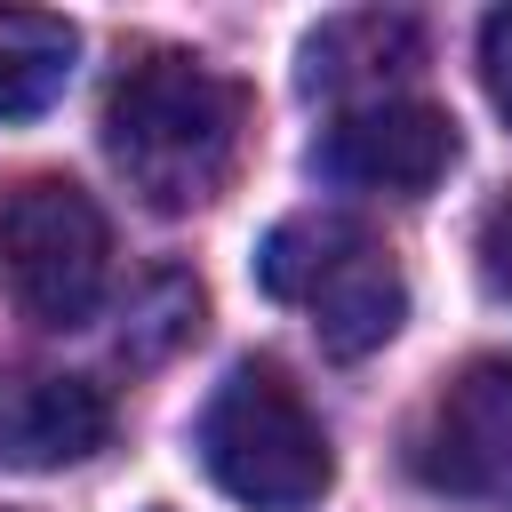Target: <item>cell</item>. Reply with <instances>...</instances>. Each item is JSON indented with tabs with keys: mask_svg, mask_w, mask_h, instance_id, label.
Instances as JSON below:
<instances>
[{
	"mask_svg": "<svg viewBox=\"0 0 512 512\" xmlns=\"http://www.w3.org/2000/svg\"><path fill=\"white\" fill-rule=\"evenodd\" d=\"M248 144V88L200 56H136L104 96V152L128 192L160 216L208 208Z\"/></svg>",
	"mask_w": 512,
	"mask_h": 512,
	"instance_id": "1",
	"label": "cell"
},
{
	"mask_svg": "<svg viewBox=\"0 0 512 512\" xmlns=\"http://www.w3.org/2000/svg\"><path fill=\"white\" fill-rule=\"evenodd\" d=\"M192 448H200L208 480L232 504H248V512H312L328 496V480H336V456H328L320 416L264 360H240L208 392Z\"/></svg>",
	"mask_w": 512,
	"mask_h": 512,
	"instance_id": "2",
	"label": "cell"
},
{
	"mask_svg": "<svg viewBox=\"0 0 512 512\" xmlns=\"http://www.w3.org/2000/svg\"><path fill=\"white\" fill-rule=\"evenodd\" d=\"M256 288L272 304L312 312V328L336 360H360V352L392 344V328L408 312V288H400L392 256L336 208H304V216L272 224L264 248H256Z\"/></svg>",
	"mask_w": 512,
	"mask_h": 512,
	"instance_id": "3",
	"label": "cell"
},
{
	"mask_svg": "<svg viewBox=\"0 0 512 512\" xmlns=\"http://www.w3.org/2000/svg\"><path fill=\"white\" fill-rule=\"evenodd\" d=\"M104 208L72 176H24L0 192V280L32 328H80L104 296Z\"/></svg>",
	"mask_w": 512,
	"mask_h": 512,
	"instance_id": "4",
	"label": "cell"
},
{
	"mask_svg": "<svg viewBox=\"0 0 512 512\" xmlns=\"http://www.w3.org/2000/svg\"><path fill=\"white\" fill-rule=\"evenodd\" d=\"M408 464L440 496H512V352H480L432 392Z\"/></svg>",
	"mask_w": 512,
	"mask_h": 512,
	"instance_id": "5",
	"label": "cell"
},
{
	"mask_svg": "<svg viewBox=\"0 0 512 512\" xmlns=\"http://www.w3.org/2000/svg\"><path fill=\"white\" fill-rule=\"evenodd\" d=\"M456 160V120L424 96H360L328 120V136L312 144V168L328 184H352V192H432Z\"/></svg>",
	"mask_w": 512,
	"mask_h": 512,
	"instance_id": "6",
	"label": "cell"
},
{
	"mask_svg": "<svg viewBox=\"0 0 512 512\" xmlns=\"http://www.w3.org/2000/svg\"><path fill=\"white\" fill-rule=\"evenodd\" d=\"M112 432V408L88 376H16L0 384V464H80Z\"/></svg>",
	"mask_w": 512,
	"mask_h": 512,
	"instance_id": "7",
	"label": "cell"
},
{
	"mask_svg": "<svg viewBox=\"0 0 512 512\" xmlns=\"http://www.w3.org/2000/svg\"><path fill=\"white\" fill-rule=\"evenodd\" d=\"M416 56H424L416 16H384V8H368V16H328V24L304 40V88H320V96L376 88V96H384V80L408 72Z\"/></svg>",
	"mask_w": 512,
	"mask_h": 512,
	"instance_id": "8",
	"label": "cell"
},
{
	"mask_svg": "<svg viewBox=\"0 0 512 512\" xmlns=\"http://www.w3.org/2000/svg\"><path fill=\"white\" fill-rule=\"evenodd\" d=\"M80 32L40 8H0V120H32L64 96Z\"/></svg>",
	"mask_w": 512,
	"mask_h": 512,
	"instance_id": "9",
	"label": "cell"
},
{
	"mask_svg": "<svg viewBox=\"0 0 512 512\" xmlns=\"http://www.w3.org/2000/svg\"><path fill=\"white\" fill-rule=\"evenodd\" d=\"M200 328V288L192 280H176V272H160L144 296H136V320H128V336H120V352L128 360H160L176 336H192Z\"/></svg>",
	"mask_w": 512,
	"mask_h": 512,
	"instance_id": "10",
	"label": "cell"
},
{
	"mask_svg": "<svg viewBox=\"0 0 512 512\" xmlns=\"http://www.w3.org/2000/svg\"><path fill=\"white\" fill-rule=\"evenodd\" d=\"M480 80H488V104L512 120V8H496L480 24Z\"/></svg>",
	"mask_w": 512,
	"mask_h": 512,
	"instance_id": "11",
	"label": "cell"
},
{
	"mask_svg": "<svg viewBox=\"0 0 512 512\" xmlns=\"http://www.w3.org/2000/svg\"><path fill=\"white\" fill-rule=\"evenodd\" d=\"M480 280H488L496 296H512V192L480 216Z\"/></svg>",
	"mask_w": 512,
	"mask_h": 512,
	"instance_id": "12",
	"label": "cell"
}]
</instances>
